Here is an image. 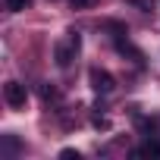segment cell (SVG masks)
<instances>
[{"label":"cell","instance_id":"obj_1","mask_svg":"<svg viewBox=\"0 0 160 160\" xmlns=\"http://www.w3.org/2000/svg\"><path fill=\"white\" fill-rule=\"evenodd\" d=\"M78 47H82V35H78V32H69L66 41H57V44H53V60H57V66H60V69H69L72 60H75V53H78Z\"/></svg>","mask_w":160,"mask_h":160},{"label":"cell","instance_id":"obj_2","mask_svg":"<svg viewBox=\"0 0 160 160\" xmlns=\"http://www.w3.org/2000/svg\"><path fill=\"white\" fill-rule=\"evenodd\" d=\"M3 101H7L13 110H22V107H25V101H28L25 85H22V82H7V85H3Z\"/></svg>","mask_w":160,"mask_h":160},{"label":"cell","instance_id":"obj_3","mask_svg":"<svg viewBox=\"0 0 160 160\" xmlns=\"http://www.w3.org/2000/svg\"><path fill=\"white\" fill-rule=\"evenodd\" d=\"M88 82H91V88H94L98 94H110V91L116 88V78H113L107 69H91V72H88Z\"/></svg>","mask_w":160,"mask_h":160},{"label":"cell","instance_id":"obj_4","mask_svg":"<svg viewBox=\"0 0 160 160\" xmlns=\"http://www.w3.org/2000/svg\"><path fill=\"white\" fill-rule=\"evenodd\" d=\"M132 157H160V141H157V138H148L141 148L132 151Z\"/></svg>","mask_w":160,"mask_h":160},{"label":"cell","instance_id":"obj_5","mask_svg":"<svg viewBox=\"0 0 160 160\" xmlns=\"http://www.w3.org/2000/svg\"><path fill=\"white\" fill-rule=\"evenodd\" d=\"M19 151H22L19 138H16V135H3V157H16Z\"/></svg>","mask_w":160,"mask_h":160},{"label":"cell","instance_id":"obj_6","mask_svg":"<svg viewBox=\"0 0 160 160\" xmlns=\"http://www.w3.org/2000/svg\"><path fill=\"white\" fill-rule=\"evenodd\" d=\"M35 3V0H7V10L10 13H22V10H28Z\"/></svg>","mask_w":160,"mask_h":160},{"label":"cell","instance_id":"obj_7","mask_svg":"<svg viewBox=\"0 0 160 160\" xmlns=\"http://www.w3.org/2000/svg\"><path fill=\"white\" fill-rule=\"evenodd\" d=\"M104 28H107V32H113L116 38H122V35H126V25H122V22H113V19H107V22H104Z\"/></svg>","mask_w":160,"mask_h":160},{"label":"cell","instance_id":"obj_8","mask_svg":"<svg viewBox=\"0 0 160 160\" xmlns=\"http://www.w3.org/2000/svg\"><path fill=\"white\" fill-rule=\"evenodd\" d=\"M60 157H63V160H82V154L72 151V148H63V151H60Z\"/></svg>","mask_w":160,"mask_h":160},{"label":"cell","instance_id":"obj_9","mask_svg":"<svg viewBox=\"0 0 160 160\" xmlns=\"http://www.w3.org/2000/svg\"><path fill=\"white\" fill-rule=\"evenodd\" d=\"M69 3H72L75 10H85V7H94V3H98V0H69Z\"/></svg>","mask_w":160,"mask_h":160},{"label":"cell","instance_id":"obj_10","mask_svg":"<svg viewBox=\"0 0 160 160\" xmlns=\"http://www.w3.org/2000/svg\"><path fill=\"white\" fill-rule=\"evenodd\" d=\"M41 98H44V101H53V98H57V91H53V88H47V85H44V88H41Z\"/></svg>","mask_w":160,"mask_h":160},{"label":"cell","instance_id":"obj_11","mask_svg":"<svg viewBox=\"0 0 160 160\" xmlns=\"http://www.w3.org/2000/svg\"><path fill=\"white\" fill-rule=\"evenodd\" d=\"M132 3H138L141 10H151V0H132Z\"/></svg>","mask_w":160,"mask_h":160}]
</instances>
